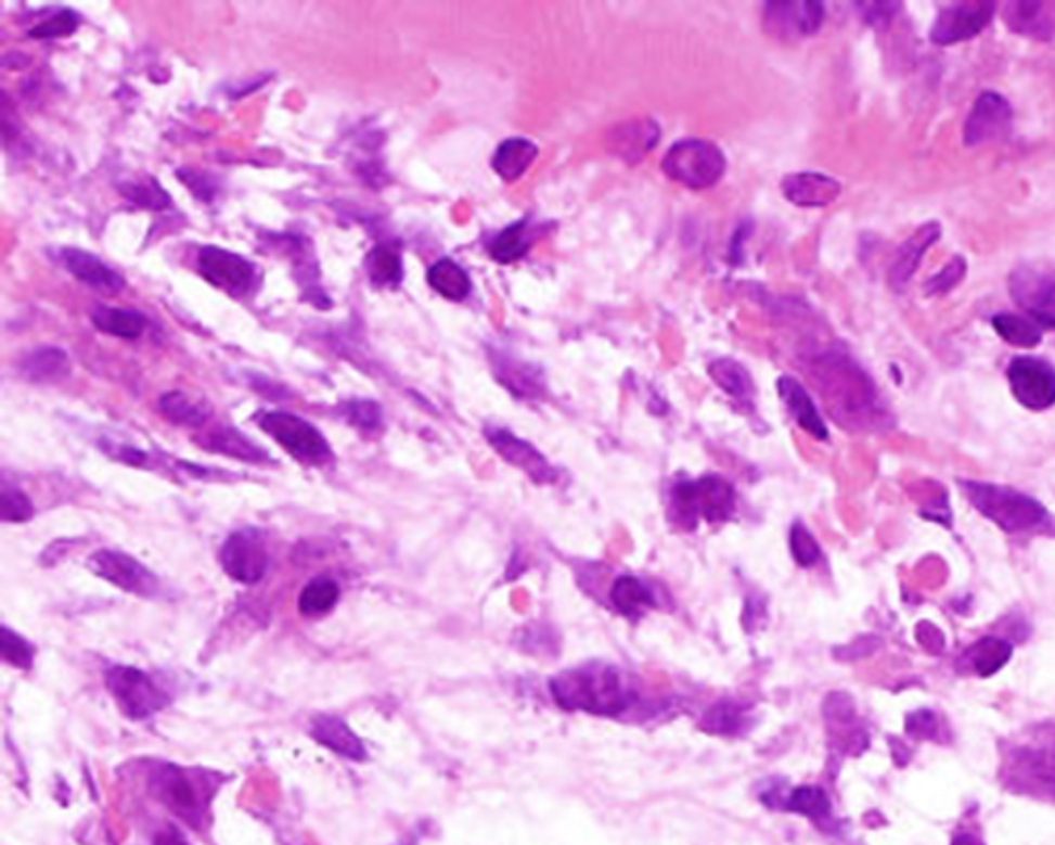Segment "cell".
Returning <instances> with one entry per match:
<instances>
[{
  "mask_svg": "<svg viewBox=\"0 0 1055 845\" xmlns=\"http://www.w3.org/2000/svg\"><path fill=\"white\" fill-rule=\"evenodd\" d=\"M741 721H743V712H741L738 705L720 703V705L711 707V712L705 718V726L713 732L725 734V732H734L741 726Z\"/></svg>",
  "mask_w": 1055,
  "mask_h": 845,
  "instance_id": "c3c4849f",
  "label": "cell"
},
{
  "mask_svg": "<svg viewBox=\"0 0 1055 845\" xmlns=\"http://www.w3.org/2000/svg\"><path fill=\"white\" fill-rule=\"evenodd\" d=\"M825 20L823 2H767L765 29L775 38H810Z\"/></svg>",
  "mask_w": 1055,
  "mask_h": 845,
  "instance_id": "e0dca14e",
  "label": "cell"
},
{
  "mask_svg": "<svg viewBox=\"0 0 1055 845\" xmlns=\"http://www.w3.org/2000/svg\"><path fill=\"white\" fill-rule=\"evenodd\" d=\"M427 281L434 291L450 302H464L473 289L468 272L450 258H441L432 265Z\"/></svg>",
  "mask_w": 1055,
  "mask_h": 845,
  "instance_id": "836d02e7",
  "label": "cell"
},
{
  "mask_svg": "<svg viewBox=\"0 0 1055 845\" xmlns=\"http://www.w3.org/2000/svg\"><path fill=\"white\" fill-rule=\"evenodd\" d=\"M201 444L207 448L208 452L223 453V456H231V458H237V460H244V462H267L269 460V453L265 452L262 448H258L244 433L237 432L235 427H229V425H221V427L207 433L201 439Z\"/></svg>",
  "mask_w": 1055,
  "mask_h": 845,
  "instance_id": "83f0119b",
  "label": "cell"
},
{
  "mask_svg": "<svg viewBox=\"0 0 1055 845\" xmlns=\"http://www.w3.org/2000/svg\"><path fill=\"white\" fill-rule=\"evenodd\" d=\"M660 141V128L652 118L629 120L606 135V149L627 164H638Z\"/></svg>",
  "mask_w": 1055,
  "mask_h": 845,
  "instance_id": "d6986e66",
  "label": "cell"
},
{
  "mask_svg": "<svg viewBox=\"0 0 1055 845\" xmlns=\"http://www.w3.org/2000/svg\"><path fill=\"white\" fill-rule=\"evenodd\" d=\"M777 392H780L782 400L786 402L787 411L794 417V421L805 432L810 433L816 439H827V425H825L823 417L816 411V405L810 398L807 388L798 380H794L789 375L780 377L777 380Z\"/></svg>",
  "mask_w": 1055,
  "mask_h": 845,
  "instance_id": "d4e9b609",
  "label": "cell"
},
{
  "mask_svg": "<svg viewBox=\"0 0 1055 845\" xmlns=\"http://www.w3.org/2000/svg\"><path fill=\"white\" fill-rule=\"evenodd\" d=\"M551 693L565 709H583L604 716L619 714L631 701V691L621 673L601 662L561 673L551 680Z\"/></svg>",
  "mask_w": 1055,
  "mask_h": 845,
  "instance_id": "3957f363",
  "label": "cell"
},
{
  "mask_svg": "<svg viewBox=\"0 0 1055 845\" xmlns=\"http://www.w3.org/2000/svg\"><path fill=\"white\" fill-rule=\"evenodd\" d=\"M256 423L295 460L316 466L331 462V444L304 417L287 411H267L256 417Z\"/></svg>",
  "mask_w": 1055,
  "mask_h": 845,
  "instance_id": "8992f818",
  "label": "cell"
},
{
  "mask_svg": "<svg viewBox=\"0 0 1055 845\" xmlns=\"http://www.w3.org/2000/svg\"><path fill=\"white\" fill-rule=\"evenodd\" d=\"M967 274V263L963 256H952L951 260L940 268L930 281L926 283L924 287V293L926 297H938V295H947L951 293L952 289L958 287L961 281L965 279Z\"/></svg>",
  "mask_w": 1055,
  "mask_h": 845,
  "instance_id": "ee69618b",
  "label": "cell"
},
{
  "mask_svg": "<svg viewBox=\"0 0 1055 845\" xmlns=\"http://www.w3.org/2000/svg\"><path fill=\"white\" fill-rule=\"evenodd\" d=\"M709 375L711 380L725 392L730 394L732 398H736L738 402L743 405H748L752 402V396H755V384H752V377L750 373L746 371L745 366H741L738 361L734 359H728V357H722V359H716L713 363H709Z\"/></svg>",
  "mask_w": 1055,
  "mask_h": 845,
  "instance_id": "e575fe53",
  "label": "cell"
},
{
  "mask_svg": "<svg viewBox=\"0 0 1055 845\" xmlns=\"http://www.w3.org/2000/svg\"><path fill=\"white\" fill-rule=\"evenodd\" d=\"M34 515V505L29 497L11 487L9 483L2 485V522H27Z\"/></svg>",
  "mask_w": 1055,
  "mask_h": 845,
  "instance_id": "7dc6e473",
  "label": "cell"
},
{
  "mask_svg": "<svg viewBox=\"0 0 1055 845\" xmlns=\"http://www.w3.org/2000/svg\"><path fill=\"white\" fill-rule=\"evenodd\" d=\"M79 15L70 9H59L50 20L38 23L36 27L29 29V38L36 40H56V38H68L79 29Z\"/></svg>",
  "mask_w": 1055,
  "mask_h": 845,
  "instance_id": "b9f144b4",
  "label": "cell"
},
{
  "mask_svg": "<svg viewBox=\"0 0 1055 845\" xmlns=\"http://www.w3.org/2000/svg\"><path fill=\"white\" fill-rule=\"evenodd\" d=\"M20 371L31 382H56L70 373V359L59 347H40L23 357Z\"/></svg>",
  "mask_w": 1055,
  "mask_h": 845,
  "instance_id": "f1b7e54d",
  "label": "cell"
},
{
  "mask_svg": "<svg viewBox=\"0 0 1055 845\" xmlns=\"http://www.w3.org/2000/svg\"><path fill=\"white\" fill-rule=\"evenodd\" d=\"M1002 15L1016 36L1041 41L1055 38V2H1006Z\"/></svg>",
  "mask_w": 1055,
  "mask_h": 845,
  "instance_id": "44dd1931",
  "label": "cell"
},
{
  "mask_svg": "<svg viewBox=\"0 0 1055 845\" xmlns=\"http://www.w3.org/2000/svg\"><path fill=\"white\" fill-rule=\"evenodd\" d=\"M1008 291L1027 318L1055 329V274L1041 268L1018 267L1008 279Z\"/></svg>",
  "mask_w": 1055,
  "mask_h": 845,
  "instance_id": "30bf717a",
  "label": "cell"
},
{
  "mask_svg": "<svg viewBox=\"0 0 1055 845\" xmlns=\"http://www.w3.org/2000/svg\"><path fill=\"white\" fill-rule=\"evenodd\" d=\"M159 409L176 425L203 427L207 423L208 409L205 405L188 398L182 392H167L159 400Z\"/></svg>",
  "mask_w": 1055,
  "mask_h": 845,
  "instance_id": "74e56055",
  "label": "cell"
},
{
  "mask_svg": "<svg viewBox=\"0 0 1055 845\" xmlns=\"http://www.w3.org/2000/svg\"><path fill=\"white\" fill-rule=\"evenodd\" d=\"M493 366H496V373L499 375V380L503 382V386H507L516 396L535 398L544 388L542 375L535 366H524L522 361L512 359V357H503V355L493 357Z\"/></svg>",
  "mask_w": 1055,
  "mask_h": 845,
  "instance_id": "1f68e13d",
  "label": "cell"
},
{
  "mask_svg": "<svg viewBox=\"0 0 1055 845\" xmlns=\"http://www.w3.org/2000/svg\"><path fill=\"white\" fill-rule=\"evenodd\" d=\"M995 2H952L938 11L930 40L938 46H954L977 38L995 15Z\"/></svg>",
  "mask_w": 1055,
  "mask_h": 845,
  "instance_id": "8fae6325",
  "label": "cell"
},
{
  "mask_svg": "<svg viewBox=\"0 0 1055 845\" xmlns=\"http://www.w3.org/2000/svg\"><path fill=\"white\" fill-rule=\"evenodd\" d=\"M91 322L100 332L110 334V336L126 338V341L139 338L146 329V318L137 309L100 306L91 313Z\"/></svg>",
  "mask_w": 1055,
  "mask_h": 845,
  "instance_id": "4dcf8cb0",
  "label": "cell"
},
{
  "mask_svg": "<svg viewBox=\"0 0 1055 845\" xmlns=\"http://www.w3.org/2000/svg\"><path fill=\"white\" fill-rule=\"evenodd\" d=\"M862 20L872 27H887L901 11V2H855Z\"/></svg>",
  "mask_w": 1055,
  "mask_h": 845,
  "instance_id": "681fc988",
  "label": "cell"
},
{
  "mask_svg": "<svg viewBox=\"0 0 1055 845\" xmlns=\"http://www.w3.org/2000/svg\"><path fill=\"white\" fill-rule=\"evenodd\" d=\"M1006 377L1014 398L1031 409L1045 411L1055 405V368L1033 355H1018L1008 363Z\"/></svg>",
  "mask_w": 1055,
  "mask_h": 845,
  "instance_id": "9c48e42d",
  "label": "cell"
},
{
  "mask_svg": "<svg viewBox=\"0 0 1055 845\" xmlns=\"http://www.w3.org/2000/svg\"><path fill=\"white\" fill-rule=\"evenodd\" d=\"M120 192L134 205L151 208V210H164L171 205V199L162 185L157 184L153 178L134 182V184L120 185Z\"/></svg>",
  "mask_w": 1055,
  "mask_h": 845,
  "instance_id": "7bdbcfd3",
  "label": "cell"
},
{
  "mask_svg": "<svg viewBox=\"0 0 1055 845\" xmlns=\"http://www.w3.org/2000/svg\"><path fill=\"white\" fill-rule=\"evenodd\" d=\"M789 549L798 565L812 567L821 561V547L816 538L808 533L802 524H794L789 533Z\"/></svg>",
  "mask_w": 1055,
  "mask_h": 845,
  "instance_id": "f6af8a7d",
  "label": "cell"
},
{
  "mask_svg": "<svg viewBox=\"0 0 1055 845\" xmlns=\"http://www.w3.org/2000/svg\"><path fill=\"white\" fill-rule=\"evenodd\" d=\"M178 178H180L182 182H186L188 188H190V190H192V192H194L198 199H203V201H210V199L215 196V190H217V188H215V184L208 180L205 174L194 171V169H180V171H178Z\"/></svg>",
  "mask_w": 1055,
  "mask_h": 845,
  "instance_id": "f907efd6",
  "label": "cell"
},
{
  "mask_svg": "<svg viewBox=\"0 0 1055 845\" xmlns=\"http://www.w3.org/2000/svg\"><path fill=\"white\" fill-rule=\"evenodd\" d=\"M672 499L674 508L684 517H704L707 522H722L736 508V495L732 485L720 476L684 481L674 487Z\"/></svg>",
  "mask_w": 1055,
  "mask_h": 845,
  "instance_id": "ba28073f",
  "label": "cell"
},
{
  "mask_svg": "<svg viewBox=\"0 0 1055 845\" xmlns=\"http://www.w3.org/2000/svg\"><path fill=\"white\" fill-rule=\"evenodd\" d=\"M365 272L372 285L379 289H396L404 279V265L400 244L382 242L373 247L365 258Z\"/></svg>",
  "mask_w": 1055,
  "mask_h": 845,
  "instance_id": "484cf974",
  "label": "cell"
},
{
  "mask_svg": "<svg viewBox=\"0 0 1055 845\" xmlns=\"http://www.w3.org/2000/svg\"><path fill=\"white\" fill-rule=\"evenodd\" d=\"M0 650H2L4 662H9L11 666L23 668V670H27L31 666L34 654H36L34 645L29 641H25L22 636H17L15 631H11L9 627H2Z\"/></svg>",
  "mask_w": 1055,
  "mask_h": 845,
  "instance_id": "bcb514c9",
  "label": "cell"
},
{
  "mask_svg": "<svg viewBox=\"0 0 1055 845\" xmlns=\"http://www.w3.org/2000/svg\"><path fill=\"white\" fill-rule=\"evenodd\" d=\"M340 597V588L332 577H316L299 594V613L306 617H320L332 611Z\"/></svg>",
  "mask_w": 1055,
  "mask_h": 845,
  "instance_id": "8d00e7d4",
  "label": "cell"
},
{
  "mask_svg": "<svg viewBox=\"0 0 1055 845\" xmlns=\"http://www.w3.org/2000/svg\"><path fill=\"white\" fill-rule=\"evenodd\" d=\"M535 242L537 229H532V223L524 219L497 233L496 240L489 244V254L499 265H512L524 258Z\"/></svg>",
  "mask_w": 1055,
  "mask_h": 845,
  "instance_id": "f546056e",
  "label": "cell"
},
{
  "mask_svg": "<svg viewBox=\"0 0 1055 845\" xmlns=\"http://www.w3.org/2000/svg\"><path fill=\"white\" fill-rule=\"evenodd\" d=\"M952 845H983V844H981V842H979V840H977V837H975L973 833H958V835L954 837V842H952Z\"/></svg>",
  "mask_w": 1055,
  "mask_h": 845,
  "instance_id": "f5cc1de1",
  "label": "cell"
},
{
  "mask_svg": "<svg viewBox=\"0 0 1055 845\" xmlns=\"http://www.w3.org/2000/svg\"><path fill=\"white\" fill-rule=\"evenodd\" d=\"M347 423L363 433H377L384 427V411L373 400H349L340 407Z\"/></svg>",
  "mask_w": 1055,
  "mask_h": 845,
  "instance_id": "60d3db41",
  "label": "cell"
},
{
  "mask_svg": "<svg viewBox=\"0 0 1055 845\" xmlns=\"http://www.w3.org/2000/svg\"><path fill=\"white\" fill-rule=\"evenodd\" d=\"M310 734L313 741L320 742L322 746L331 748L332 753L345 759L351 761L368 759V751L361 739L347 726V721L336 716H316L311 720Z\"/></svg>",
  "mask_w": 1055,
  "mask_h": 845,
  "instance_id": "cb8c5ba5",
  "label": "cell"
},
{
  "mask_svg": "<svg viewBox=\"0 0 1055 845\" xmlns=\"http://www.w3.org/2000/svg\"><path fill=\"white\" fill-rule=\"evenodd\" d=\"M810 375L839 421L860 427H874L889 419L878 391L866 371L848 353L825 349L812 357Z\"/></svg>",
  "mask_w": 1055,
  "mask_h": 845,
  "instance_id": "6da1fadb",
  "label": "cell"
},
{
  "mask_svg": "<svg viewBox=\"0 0 1055 845\" xmlns=\"http://www.w3.org/2000/svg\"><path fill=\"white\" fill-rule=\"evenodd\" d=\"M782 192L792 205L827 206L839 196L841 184L825 174H814V171H802V174H792L782 180Z\"/></svg>",
  "mask_w": 1055,
  "mask_h": 845,
  "instance_id": "603a6c76",
  "label": "cell"
},
{
  "mask_svg": "<svg viewBox=\"0 0 1055 845\" xmlns=\"http://www.w3.org/2000/svg\"><path fill=\"white\" fill-rule=\"evenodd\" d=\"M153 788L173 812H178L192 824L198 823V819L203 817L210 796L203 783L173 765H166L155 771Z\"/></svg>",
  "mask_w": 1055,
  "mask_h": 845,
  "instance_id": "2e32d148",
  "label": "cell"
},
{
  "mask_svg": "<svg viewBox=\"0 0 1055 845\" xmlns=\"http://www.w3.org/2000/svg\"><path fill=\"white\" fill-rule=\"evenodd\" d=\"M267 540L256 528H242L229 536L221 549V565L229 577L242 584H258L269 572Z\"/></svg>",
  "mask_w": 1055,
  "mask_h": 845,
  "instance_id": "7c38bea8",
  "label": "cell"
},
{
  "mask_svg": "<svg viewBox=\"0 0 1055 845\" xmlns=\"http://www.w3.org/2000/svg\"><path fill=\"white\" fill-rule=\"evenodd\" d=\"M664 174L679 184L705 190L718 184L725 171V157L718 144L704 139H684L670 146L662 162Z\"/></svg>",
  "mask_w": 1055,
  "mask_h": 845,
  "instance_id": "5b68a950",
  "label": "cell"
},
{
  "mask_svg": "<svg viewBox=\"0 0 1055 845\" xmlns=\"http://www.w3.org/2000/svg\"><path fill=\"white\" fill-rule=\"evenodd\" d=\"M610 600L627 617H633L635 613L642 611L643 606L654 604L652 592L643 586L638 577L633 576H622L615 581V586L610 590Z\"/></svg>",
  "mask_w": 1055,
  "mask_h": 845,
  "instance_id": "f35d334b",
  "label": "cell"
},
{
  "mask_svg": "<svg viewBox=\"0 0 1055 845\" xmlns=\"http://www.w3.org/2000/svg\"><path fill=\"white\" fill-rule=\"evenodd\" d=\"M1013 656V645L1004 639L983 638L965 652L963 662L979 677H992Z\"/></svg>",
  "mask_w": 1055,
  "mask_h": 845,
  "instance_id": "d6a6232c",
  "label": "cell"
},
{
  "mask_svg": "<svg viewBox=\"0 0 1055 845\" xmlns=\"http://www.w3.org/2000/svg\"><path fill=\"white\" fill-rule=\"evenodd\" d=\"M992 327L998 336L1018 349H1034L1041 343V329L1027 316L1000 311L992 316Z\"/></svg>",
  "mask_w": 1055,
  "mask_h": 845,
  "instance_id": "d590c367",
  "label": "cell"
},
{
  "mask_svg": "<svg viewBox=\"0 0 1055 845\" xmlns=\"http://www.w3.org/2000/svg\"><path fill=\"white\" fill-rule=\"evenodd\" d=\"M153 845H190V844H188L186 837H184V835H182V833H180L178 829H173V827H169V829H166L164 833H159V835H157V840H155V844Z\"/></svg>",
  "mask_w": 1055,
  "mask_h": 845,
  "instance_id": "816d5d0a",
  "label": "cell"
},
{
  "mask_svg": "<svg viewBox=\"0 0 1055 845\" xmlns=\"http://www.w3.org/2000/svg\"><path fill=\"white\" fill-rule=\"evenodd\" d=\"M198 272L213 287L221 289L233 297L248 293L256 279V267L248 258L219 246L201 247Z\"/></svg>",
  "mask_w": 1055,
  "mask_h": 845,
  "instance_id": "9a60e30c",
  "label": "cell"
},
{
  "mask_svg": "<svg viewBox=\"0 0 1055 845\" xmlns=\"http://www.w3.org/2000/svg\"><path fill=\"white\" fill-rule=\"evenodd\" d=\"M485 435L501 458H505L510 464L522 469L524 473L530 474L535 481L539 483L555 481V471L551 469L546 458L528 441L517 439L514 433L501 427H489Z\"/></svg>",
  "mask_w": 1055,
  "mask_h": 845,
  "instance_id": "ac0fdd59",
  "label": "cell"
},
{
  "mask_svg": "<svg viewBox=\"0 0 1055 845\" xmlns=\"http://www.w3.org/2000/svg\"><path fill=\"white\" fill-rule=\"evenodd\" d=\"M1013 123L1014 112L1011 102L995 91H986L973 103L972 112L965 120L963 141L967 146L1004 141L1013 132Z\"/></svg>",
  "mask_w": 1055,
  "mask_h": 845,
  "instance_id": "5bb4252c",
  "label": "cell"
},
{
  "mask_svg": "<svg viewBox=\"0 0 1055 845\" xmlns=\"http://www.w3.org/2000/svg\"><path fill=\"white\" fill-rule=\"evenodd\" d=\"M786 806L787 810L800 812V815L816 819V821H823L831 815V803H828L827 794L816 785L796 788L789 794Z\"/></svg>",
  "mask_w": 1055,
  "mask_h": 845,
  "instance_id": "ab89813d",
  "label": "cell"
},
{
  "mask_svg": "<svg viewBox=\"0 0 1055 845\" xmlns=\"http://www.w3.org/2000/svg\"><path fill=\"white\" fill-rule=\"evenodd\" d=\"M64 268L87 287L100 291L105 295H116L125 289V279L120 272L107 267L104 260L93 256L87 249L79 247H64L61 252Z\"/></svg>",
  "mask_w": 1055,
  "mask_h": 845,
  "instance_id": "ffe728a7",
  "label": "cell"
},
{
  "mask_svg": "<svg viewBox=\"0 0 1055 845\" xmlns=\"http://www.w3.org/2000/svg\"><path fill=\"white\" fill-rule=\"evenodd\" d=\"M89 569L128 594L153 598L159 592L157 576L139 559L126 555L123 551L104 549L93 553L89 559Z\"/></svg>",
  "mask_w": 1055,
  "mask_h": 845,
  "instance_id": "4fadbf2b",
  "label": "cell"
},
{
  "mask_svg": "<svg viewBox=\"0 0 1055 845\" xmlns=\"http://www.w3.org/2000/svg\"><path fill=\"white\" fill-rule=\"evenodd\" d=\"M1002 778L1022 794L1055 801V721L1041 724L1006 744Z\"/></svg>",
  "mask_w": 1055,
  "mask_h": 845,
  "instance_id": "7a4b0ae2",
  "label": "cell"
},
{
  "mask_svg": "<svg viewBox=\"0 0 1055 845\" xmlns=\"http://www.w3.org/2000/svg\"><path fill=\"white\" fill-rule=\"evenodd\" d=\"M940 238H942V226L938 221H930V223L915 229V233L911 235L910 240L897 249V256L890 265V287L897 289V291L905 287L913 279V274L917 272L919 263L926 256L928 247L934 246Z\"/></svg>",
  "mask_w": 1055,
  "mask_h": 845,
  "instance_id": "7402d4cb",
  "label": "cell"
},
{
  "mask_svg": "<svg viewBox=\"0 0 1055 845\" xmlns=\"http://www.w3.org/2000/svg\"><path fill=\"white\" fill-rule=\"evenodd\" d=\"M105 684L112 700L130 720H146L169 703L166 691L146 673L132 666L110 668L105 673Z\"/></svg>",
  "mask_w": 1055,
  "mask_h": 845,
  "instance_id": "52a82bcc",
  "label": "cell"
},
{
  "mask_svg": "<svg viewBox=\"0 0 1055 845\" xmlns=\"http://www.w3.org/2000/svg\"><path fill=\"white\" fill-rule=\"evenodd\" d=\"M537 157H539L537 144L528 141V139L514 137V139H507L497 146L496 155H493V169H496L497 176L503 178L505 182H514L526 174V169L535 164Z\"/></svg>",
  "mask_w": 1055,
  "mask_h": 845,
  "instance_id": "4316f807",
  "label": "cell"
},
{
  "mask_svg": "<svg viewBox=\"0 0 1055 845\" xmlns=\"http://www.w3.org/2000/svg\"><path fill=\"white\" fill-rule=\"evenodd\" d=\"M961 487L973 508L1006 533L1033 530L1047 520V512L1039 501L1011 487L979 481H961Z\"/></svg>",
  "mask_w": 1055,
  "mask_h": 845,
  "instance_id": "277c9868",
  "label": "cell"
}]
</instances>
